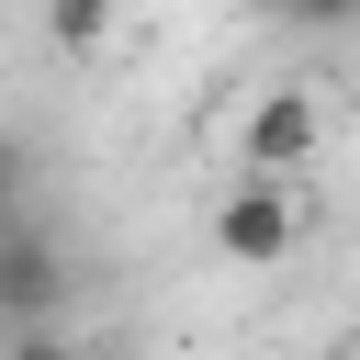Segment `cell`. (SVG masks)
<instances>
[{
    "label": "cell",
    "mask_w": 360,
    "mask_h": 360,
    "mask_svg": "<svg viewBox=\"0 0 360 360\" xmlns=\"http://www.w3.org/2000/svg\"><path fill=\"white\" fill-rule=\"evenodd\" d=\"M68 292H79L68 248H56L45 225L0 214V338H11V326H56V315H68Z\"/></svg>",
    "instance_id": "cell-1"
},
{
    "label": "cell",
    "mask_w": 360,
    "mask_h": 360,
    "mask_svg": "<svg viewBox=\"0 0 360 360\" xmlns=\"http://www.w3.org/2000/svg\"><path fill=\"white\" fill-rule=\"evenodd\" d=\"M292 236H304V214H292V180H236L225 202H214V259L225 270H281L292 259Z\"/></svg>",
    "instance_id": "cell-2"
},
{
    "label": "cell",
    "mask_w": 360,
    "mask_h": 360,
    "mask_svg": "<svg viewBox=\"0 0 360 360\" xmlns=\"http://www.w3.org/2000/svg\"><path fill=\"white\" fill-rule=\"evenodd\" d=\"M315 146H326L315 90H259V101H248V169H259V180H292Z\"/></svg>",
    "instance_id": "cell-3"
},
{
    "label": "cell",
    "mask_w": 360,
    "mask_h": 360,
    "mask_svg": "<svg viewBox=\"0 0 360 360\" xmlns=\"http://www.w3.org/2000/svg\"><path fill=\"white\" fill-rule=\"evenodd\" d=\"M45 34H56L68 56H90V45H112V0H45Z\"/></svg>",
    "instance_id": "cell-4"
},
{
    "label": "cell",
    "mask_w": 360,
    "mask_h": 360,
    "mask_svg": "<svg viewBox=\"0 0 360 360\" xmlns=\"http://www.w3.org/2000/svg\"><path fill=\"white\" fill-rule=\"evenodd\" d=\"M0 360H90V349H79L68 326H11V338H0Z\"/></svg>",
    "instance_id": "cell-5"
},
{
    "label": "cell",
    "mask_w": 360,
    "mask_h": 360,
    "mask_svg": "<svg viewBox=\"0 0 360 360\" xmlns=\"http://www.w3.org/2000/svg\"><path fill=\"white\" fill-rule=\"evenodd\" d=\"M270 22H360V0H259Z\"/></svg>",
    "instance_id": "cell-6"
},
{
    "label": "cell",
    "mask_w": 360,
    "mask_h": 360,
    "mask_svg": "<svg viewBox=\"0 0 360 360\" xmlns=\"http://www.w3.org/2000/svg\"><path fill=\"white\" fill-rule=\"evenodd\" d=\"M22 180H34V158H22L11 135H0V214H22Z\"/></svg>",
    "instance_id": "cell-7"
}]
</instances>
